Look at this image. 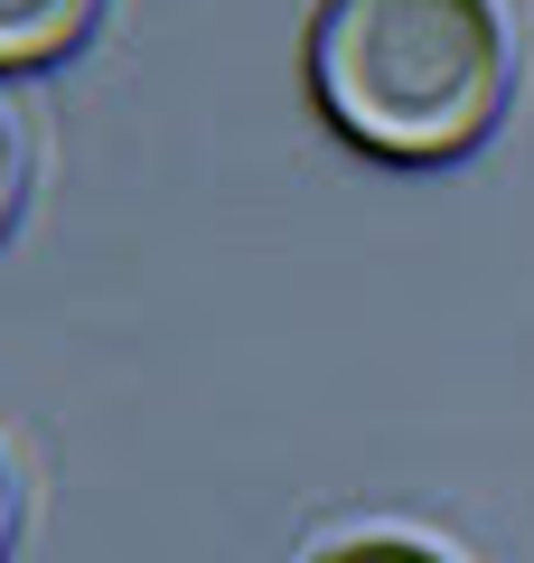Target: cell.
Instances as JSON below:
<instances>
[{
  "label": "cell",
  "instance_id": "obj_3",
  "mask_svg": "<svg viewBox=\"0 0 534 563\" xmlns=\"http://www.w3.org/2000/svg\"><path fill=\"white\" fill-rule=\"evenodd\" d=\"M319 563H450L441 544H413V536H356V544H329Z\"/></svg>",
  "mask_w": 534,
  "mask_h": 563
},
{
  "label": "cell",
  "instance_id": "obj_4",
  "mask_svg": "<svg viewBox=\"0 0 534 563\" xmlns=\"http://www.w3.org/2000/svg\"><path fill=\"white\" fill-rule=\"evenodd\" d=\"M20 179H29V161H20V132H10V113H0V235H10V217H20Z\"/></svg>",
  "mask_w": 534,
  "mask_h": 563
},
{
  "label": "cell",
  "instance_id": "obj_1",
  "mask_svg": "<svg viewBox=\"0 0 534 563\" xmlns=\"http://www.w3.org/2000/svg\"><path fill=\"white\" fill-rule=\"evenodd\" d=\"M310 95L385 169L469 161L507 113L497 0H310Z\"/></svg>",
  "mask_w": 534,
  "mask_h": 563
},
{
  "label": "cell",
  "instance_id": "obj_2",
  "mask_svg": "<svg viewBox=\"0 0 534 563\" xmlns=\"http://www.w3.org/2000/svg\"><path fill=\"white\" fill-rule=\"evenodd\" d=\"M103 0H0V76H29V66H57L66 47L94 29Z\"/></svg>",
  "mask_w": 534,
  "mask_h": 563
},
{
  "label": "cell",
  "instance_id": "obj_5",
  "mask_svg": "<svg viewBox=\"0 0 534 563\" xmlns=\"http://www.w3.org/2000/svg\"><path fill=\"white\" fill-rule=\"evenodd\" d=\"M0 554H10V470H0Z\"/></svg>",
  "mask_w": 534,
  "mask_h": 563
}]
</instances>
